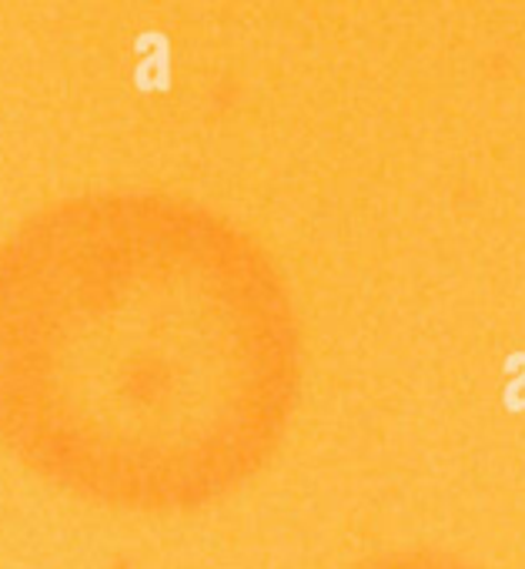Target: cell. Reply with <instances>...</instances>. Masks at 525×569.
I'll return each instance as SVG.
<instances>
[{"instance_id": "cell-1", "label": "cell", "mask_w": 525, "mask_h": 569, "mask_svg": "<svg viewBox=\"0 0 525 569\" xmlns=\"http://www.w3.org/2000/svg\"><path fill=\"white\" fill-rule=\"evenodd\" d=\"M71 466L211 492L279 449L302 389L289 284L248 234L181 211L54 224L0 284V392Z\"/></svg>"}, {"instance_id": "cell-2", "label": "cell", "mask_w": 525, "mask_h": 569, "mask_svg": "<svg viewBox=\"0 0 525 569\" xmlns=\"http://www.w3.org/2000/svg\"><path fill=\"white\" fill-rule=\"evenodd\" d=\"M352 569H478L452 552H435V549H402L388 556H375L368 562H359Z\"/></svg>"}]
</instances>
